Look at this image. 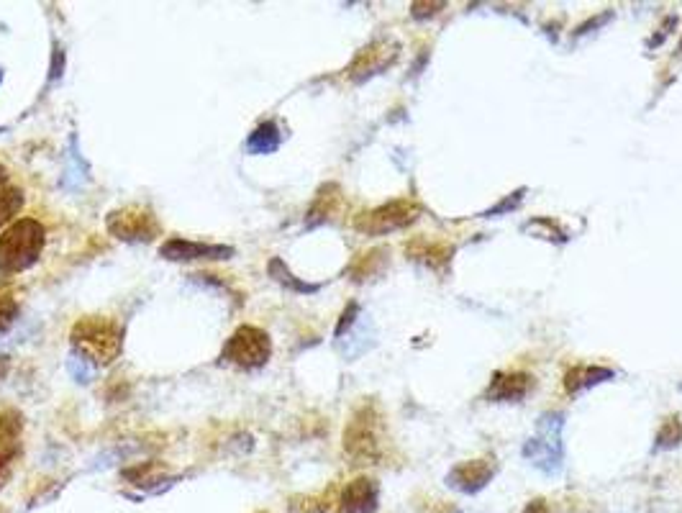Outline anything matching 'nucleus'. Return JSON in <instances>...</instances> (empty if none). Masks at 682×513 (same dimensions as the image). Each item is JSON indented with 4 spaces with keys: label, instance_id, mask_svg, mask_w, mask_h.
<instances>
[{
    "label": "nucleus",
    "instance_id": "1",
    "mask_svg": "<svg viewBox=\"0 0 682 513\" xmlns=\"http://www.w3.org/2000/svg\"><path fill=\"white\" fill-rule=\"evenodd\" d=\"M72 347L80 352L85 362L111 365L121 354V329L111 319L88 316V319L77 321L72 329Z\"/></svg>",
    "mask_w": 682,
    "mask_h": 513
},
{
    "label": "nucleus",
    "instance_id": "2",
    "mask_svg": "<svg viewBox=\"0 0 682 513\" xmlns=\"http://www.w3.org/2000/svg\"><path fill=\"white\" fill-rule=\"evenodd\" d=\"M44 249V226L34 219H21L0 236V270H29Z\"/></svg>",
    "mask_w": 682,
    "mask_h": 513
},
{
    "label": "nucleus",
    "instance_id": "3",
    "mask_svg": "<svg viewBox=\"0 0 682 513\" xmlns=\"http://www.w3.org/2000/svg\"><path fill=\"white\" fill-rule=\"evenodd\" d=\"M562 416L547 413L539 419L536 437H531L524 447V457L534 467L547 475H557L562 470Z\"/></svg>",
    "mask_w": 682,
    "mask_h": 513
},
{
    "label": "nucleus",
    "instance_id": "4",
    "mask_svg": "<svg viewBox=\"0 0 682 513\" xmlns=\"http://www.w3.org/2000/svg\"><path fill=\"white\" fill-rule=\"evenodd\" d=\"M272 344L270 337H267L262 329H254V326H242V329L234 331V337L226 342L224 347V360L234 362L239 367H262L267 360H270Z\"/></svg>",
    "mask_w": 682,
    "mask_h": 513
},
{
    "label": "nucleus",
    "instance_id": "5",
    "mask_svg": "<svg viewBox=\"0 0 682 513\" xmlns=\"http://www.w3.org/2000/svg\"><path fill=\"white\" fill-rule=\"evenodd\" d=\"M344 447L354 460H375L380 452V419L372 408H362L344 434Z\"/></svg>",
    "mask_w": 682,
    "mask_h": 513
},
{
    "label": "nucleus",
    "instance_id": "6",
    "mask_svg": "<svg viewBox=\"0 0 682 513\" xmlns=\"http://www.w3.org/2000/svg\"><path fill=\"white\" fill-rule=\"evenodd\" d=\"M108 231L124 242H152L159 234V224L147 208L129 206L108 216Z\"/></svg>",
    "mask_w": 682,
    "mask_h": 513
},
{
    "label": "nucleus",
    "instance_id": "7",
    "mask_svg": "<svg viewBox=\"0 0 682 513\" xmlns=\"http://www.w3.org/2000/svg\"><path fill=\"white\" fill-rule=\"evenodd\" d=\"M418 219V206L408 201H395L388 206H380L370 213H362L354 226L365 234H388L395 229H406L408 224Z\"/></svg>",
    "mask_w": 682,
    "mask_h": 513
},
{
    "label": "nucleus",
    "instance_id": "8",
    "mask_svg": "<svg viewBox=\"0 0 682 513\" xmlns=\"http://www.w3.org/2000/svg\"><path fill=\"white\" fill-rule=\"evenodd\" d=\"M159 254L165 260H226L234 254L231 247H218V244H200V242H188V239H170V242L162 244Z\"/></svg>",
    "mask_w": 682,
    "mask_h": 513
},
{
    "label": "nucleus",
    "instance_id": "9",
    "mask_svg": "<svg viewBox=\"0 0 682 513\" xmlns=\"http://www.w3.org/2000/svg\"><path fill=\"white\" fill-rule=\"evenodd\" d=\"M493 475L495 467L490 465L488 460H470L462 462L459 467H454V470L449 472L447 483L452 485V488L462 490V493H477V490H483L485 485L490 483Z\"/></svg>",
    "mask_w": 682,
    "mask_h": 513
},
{
    "label": "nucleus",
    "instance_id": "10",
    "mask_svg": "<svg viewBox=\"0 0 682 513\" xmlns=\"http://www.w3.org/2000/svg\"><path fill=\"white\" fill-rule=\"evenodd\" d=\"M395 57H398V44L377 42V44H372V47H367L365 52H359V57L354 59L349 75H352L354 80H365V77L377 75L380 70H385Z\"/></svg>",
    "mask_w": 682,
    "mask_h": 513
},
{
    "label": "nucleus",
    "instance_id": "11",
    "mask_svg": "<svg viewBox=\"0 0 682 513\" xmlns=\"http://www.w3.org/2000/svg\"><path fill=\"white\" fill-rule=\"evenodd\" d=\"M377 498H380V490H377L375 480H352L341 496V513H375Z\"/></svg>",
    "mask_w": 682,
    "mask_h": 513
},
{
    "label": "nucleus",
    "instance_id": "12",
    "mask_svg": "<svg viewBox=\"0 0 682 513\" xmlns=\"http://www.w3.org/2000/svg\"><path fill=\"white\" fill-rule=\"evenodd\" d=\"M529 388V375H524V372H503V375H495L488 398H493V401H518V398H524L529 393Z\"/></svg>",
    "mask_w": 682,
    "mask_h": 513
},
{
    "label": "nucleus",
    "instance_id": "13",
    "mask_svg": "<svg viewBox=\"0 0 682 513\" xmlns=\"http://www.w3.org/2000/svg\"><path fill=\"white\" fill-rule=\"evenodd\" d=\"M611 370H603V367H575L565 375V388L570 393H577V390H585L595 383H603L606 378H611Z\"/></svg>",
    "mask_w": 682,
    "mask_h": 513
},
{
    "label": "nucleus",
    "instance_id": "14",
    "mask_svg": "<svg viewBox=\"0 0 682 513\" xmlns=\"http://www.w3.org/2000/svg\"><path fill=\"white\" fill-rule=\"evenodd\" d=\"M277 147H280V131H277V126L272 121L257 126L247 139V149L252 154H270Z\"/></svg>",
    "mask_w": 682,
    "mask_h": 513
},
{
    "label": "nucleus",
    "instance_id": "15",
    "mask_svg": "<svg viewBox=\"0 0 682 513\" xmlns=\"http://www.w3.org/2000/svg\"><path fill=\"white\" fill-rule=\"evenodd\" d=\"M18 421L8 419V416H0V467H6L8 462L16 455V442H18Z\"/></svg>",
    "mask_w": 682,
    "mask_h": 513
},
{
    "label": "nucleus",
    "instance_id": "16",
    "mask_svg": "<svg viewBox=\"0 0 682 513\" xmlns=\"http://www.w3.org/2000/svg\"><path fill=\"white\" fill-rule=\"evenodd\" d=\"M21 206H24V193H21V190L18 188L0 190V226L8 224V221L21 211Z\"/></svg>",
    "mask_w": 682,
    "mask_h": 513
},
{
    "label": "nucleus",
    "instance_id": "17",
    "mask_svg": "<svg viewBox=\"0 0 682 513\" xmlns=\"http://www.w3.org/2000/svg\"><path fill=\"white\" fill-rule=\"evenodd\" d=\"M270 275L277 280V283L288 285V288L298 290V293H313V290H316V285H308V283H300V280H295L293 275L288 272V267H285L280 260L270 262Z\"/></svg>",
    "mask_w": 682,
    "mask_h": 513
},
{
    "label": "nucleus",
    "instance_id": "18",
    "mask_svg": "<svg viewBox=\"0 0 682 513\" xmlns=\"http://www.w3.org/2000/svg\"><path fill=\"white\" fill-rule=\"evenodd\" d=\"M411 254H416L418 260H429L431 265H436L439 260H449V249L444 247H436V244H429V247H421V244H411V249H408Z\"/></svg>",
    "mask_w": 682,
    "mask_h": 513
},
{
    "label": "nucleus",
    "instance_id": "19",
    "mask_svg": "<svg viewBox=\"0 0 682 513\" xmlns=\"http://www.w3.org/2000/svg\"><path fill=\"white\" fill-rule=\"evenodd\" d=\"M16 313H18V306L11 295H0V334L13 324Z\"/></svg>",
    "mask_w": 682,
    "mask_h": 513
},
{
    "label": "nucleus",
    "instance_id": "20",
    "mask_svg": "<svg viewBox=\"0 0 682 513\" xmlns=\"http://www.w3.org/2000/svg\"><path fill=\"white\" fill-rule=\"evenodd\" d=\"M680 439H682V429L675 419L667 421V424L662 426V431H659V447H675Z\"/></svg>",
    "mask_w": 682,
    "mask_h": 513
},
{
    "label": "nucleus",
    "instance_id": "21",
    "mask_svg": "<svg viewBox=\"0 0 682 513\" xmlns=\"http://www.w3.org/2000/svg\"><path fill=\"white\" fill-rule=\"evenodd\" d=\"M524 513H549V508L544 501H531L529 506H526Z\"/></svg>",
    "mask_w": 682,
    "mask_h": 513
}]
</instances>
